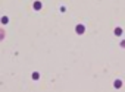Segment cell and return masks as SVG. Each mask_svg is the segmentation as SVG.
<instances>
[{
  "instance_id": "7",
  "label": "cell",
  "mask_w": 125,
  "mask_h": 92,
  "mask_svg": "<svg viewBox=\"0 0 125 92\" xmlns=\"http://www.w3.org/2000/svg\"><path fill=\"white\" fill-rule=\"evenodd\" d=\"M121 45H122V47H125V41H122V42H121Z\"/></svg>"
},
{
  "instance_id": "3",
  "label": "cell",
  "mask_w": 125,
  "mask_h": 92,
  "mask_svg": "<svg viewBox=\"0 0 125 92\" xmlns=\"http://www.w3.org/2000/svg\"><path fill=\"white\" fill-rule=\"evenodd\" d=\"M34 9L35 10H40L41 9V2H34Z\"/></svg>"
},
{
  "instance_id": "4",
  "label": "cell",
  "mask_w": 125,
  "mask_h": 92,
  "mask_svg": "<svg viewBox=\"0 0 125 92\" xmlns=\"http://www.w3.org/2000/svg\"><path fill=\"white\" fill-rule=\"evenodd\" d=\"M115 35H118V37H119V35H122V28H119V26H118V28H115Z\"/></svg>"
},
{
  "instance_id": "1",
  "label": "cell",
  "mask_w": 125,
  "mask_h": 92,
  "mask_svg": "<svg viewBox=\"0 0 125 92\" xmlns=\"http://www.w3.org/2000/svg\"><path fill=\"white\" fill-rule=\"evenodd\" d=\"M75 32H77L78 35H83V34L85 32V26H84L83 24H78V25H77V28H75Z\"/></svg>"
},
{
  "instance_id": "2",
  "label": "cell",
  "mask_w": 125,
  "mask_h": 92,
  "mask_svg": "<svg viewBox=\"0 0 125 92\" xmlns=\"http://www.w3.org/2000/svg\"><path fill=\"white\" fill-rule=\"evenodd\" d=\"M113 86H115V88H116V89H119V88H121V86H122V82H121V80H119V79H116V80H115V82H113Z\"/></svg>"
},
{
  "instance_id": "6",
  "label": "cell",
  "mask_w": 125,
  "mask_h": 92,
  "mask_svg": "<svg viewBox=\"0 0 125 92\" xmlns=\"http://www.w3.org/2000/svg\"><path fill=\"white\" fill-rule=\"evenodd\" d=\"M8 21H9L8 16H3V18H2V24H8Z\"/></svg>"
},
{
  "instance_id": "5",
  "label": "cell",
  "mask_w": 125,
  "mask_h": 92,
  "mask_svg": "<svg viewBox=\"0 0 125 92\" xmlns=\"http://www.w3.org/2000/svg\"><path fill=\"white\" fill-rule=\"evenodd\" d=\"M32 79H34V80H37V79H40V75H38L37 72H34V73H32Z\"/></svg>"
}]
</instances>
